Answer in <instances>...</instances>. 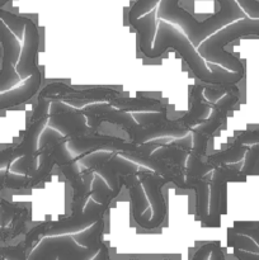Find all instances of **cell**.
Returning <instances> with one entry per match:
<instances>
[{"label":"cell","mask_w":259,"mask_h":260,"mask_svg":"<svg viewBox=\"0 0 259 260\" xmlns=\"http://www.w3.org/2000/svg\"><path fill=\"white\" fill-rule=\"evenodd\" d=\"M48 124L62 134L68 142L90 134V128L85 124L83 113L61 102H53L51 104Z\"/></svg>","instance_id":"9"},{"label":"cell","mask_w":259,"mask_h":260,"mask_svg":"<svg viewBox=\"0 0 259 260\" xmlns=\"http://www.w3.org/2000/svg\"><path fill=\"white\" fill-rule=\"evenodd\" d=\"M233 230L251 238L259 246V221H236Z\"/></svg>","instance_id":"14"},{"label":"cell","mask_w":259,"mask_h":260,"mask_svg":"<svg viewBox=\"0 0 259 260\" xmlns=\"http://www.w3.org/2000/svg\"><path fill=\"white\" fill-rule=\"evenodd\" d=\"M256 36L259 37V18L244 17L241 19L229 23L206 38L197 47L200 55L205 58L206 62L216 63L226 70L244 73V65L239 58V55L230 52L229 46L241 37Z\"/></svg>","instance_id":"3"},{"label":"cell","mask_w":259,"mask_h":260,"mask_svg":"<svg viewBox=\"0 0 259 260\" xmlns=\"http://www.w3.org/2000/svg\"><path fill=\"white\" fill-rule=\"evenodd\" d=\"M96 250L80 245L73 234L47 235L30 253L28 259L38 260H86L93 259Z\"/></svg>","instance_id":"5"},{"label":"cell","mask_w":259,"mask_h":260,"mask_svg":"<svg viewBox=\"0 0 259 260\" xmlns=\"http://www.w3.org/2000/svg\"><path fill=\"white\" fill-rule=\"evenodd\" d=\"M9 2H10V0H0V8L5 7V5H7Z\"/></svg>","instance_id":"16"},{"label":"cell","mask_w":259,"mask_h":260,"mask_svg":"<svg viewBox=\"0 0 259 260\" xmlns=\"http://www.w3.org/2000/svg\"><path fill=\"white\" fill-rule=\"evenodd\" d=\"M137 175L140 178V182L142 183V187L146 190V194L149 197V202L151 205V210H150V216L145 218L140 226L146 230H152V229L159 228L163 223L165 218V213H167V205H165V198L163 196L161 188L164 184H167L168 180L163 175L152 174V173L144 170V172H137Z\"/></svg>","instance_id":"8"},{"label":"cell","mask_w":259,"mask_h":260,"mask_svg":"<svg viewBox=\"0 0 259 260\" xmlns=\"http://www.w3.org/2000/svg\"><path fill=\"white\" fill-rule=\"evenodd\" d=\"M238 101L239 89L233 85L228 93L223 94L222 98L216 102L211 111V116L203 119L202 123H200V126L193 129L192 147H190L187 162V178H185L187 188L193 189V187L207 174L205 169V159L208 141L211 136L217 131L218 127L222 124L229 111L235 106Z\"/></svg>","instance_id":"2"},{"label":"cell","mask_w":259,"mask_h":260,"mask_svg":"<svg viewBox=\"0 0 259 260\" xmlns=\"http://www.w3.org/2000/svg\"><path fill=\"white\" fill-rule=\"evenodd\" d=\"M109 205L96 202L95 200H89L85 208L81 211L73 212V216L68 220L60 221V222L52 223L46 230H35L32 236L36 238L37 235L45 234V235H61V234H74L79 231L85 230L86 228L93 225L98 220L103 218L104 212L107 211Z\"/></svg>","instance_id":"7"},{"label":"cell","mask_w":259,"mask_h":260,"mask_svg":"<svg viewBox=\"0 0 259 260\" xmlns=\"http://www.w3.org/2000/svg\"><path fill=\"white\" fill-rule=\"evenodd\" d=\"M41 84H42V74H41L40 69H37L20 85L0 93V111L14 108L20 104L27 103L38 93V90L41 89Z\"/></svg>","instance_id":"11"},{"label":"cell","mask_w":259,"mask_h":260,"mask_svg":"<svg viewBox=\"0 0 259 260\" xmlns=\"http://www.w3.org/2000/svg\"><path fill=\"white\" fill-rule=\"evenodd\" d=\"M140 50L149 58L161 57L168 50L177 51L196 78L210 85H236L244 76V73L226 70L225 68L216 63H211L210 68V62H206L205 58L200 55L197 48L182 32V29L179 30L175 24L167 20L159 19L154 36V43L149 47H140Z\"/></svg>","instance_id":"1"},{"label":"cell","mask_w":259,"mask_h":260,"mask_svg":"<svg viewBox=\"0 0 259 260\" xmlns=\"http://www.w3.org/2000/svg\"><path fill=\"white\" fill-rule=\"evenodd\" d=\"M245 175L241 173L240 164L235 165V167H221L216 168V173L213 178L211 179V196H210V215H208V220H210L211 226L218 225V218L221 215V205H222V194L225 193L226 183L229 180H244Z\"/></svg>","instance_id":"10"},{"label":"cell","mask_w":259,"mask_h":260,"mask_svg":"<svg viewBox=\"0 0 259 260\" xmlns=\"http://www.w3.org/2000/svg\"><path fill=\"white\" fill-rule=\"evenodd\" d=\"M229 245L233 246L235 250L250 251V253L259 254V246L253 239L246 235H243V234L235 233L233 229L229 230Z\"/></svg>","instance_id":"13"},{"label":"cell","mask_w":259,"mask_h":260,"mask_svg":"<svg viewBox=\"0 0 259 260\" xmlns=\"http://www.w3.org/2000/svg\"><path fill=\"white\" fill-rule=\"evenodd\" d=\"M246 151H248L246 145L240 144V142L238 141H234L233 146H231L230 149L206 157L205 159L206 172L208 173L210 170L215 169V168L217 167H221V165H226V164H230V162L239 161V160L243 159L244 155L246 154Z\"/></svg>","instance_id":"12"},{"label":"cell","mask_w":259,"mask_h":260,"mask_svg":"<svg viewBox=\"0 0 259 260\" xmlns=\"http://www.w3.org/2000/svg\"><path fill=\"white\" fill-rule=\"evenodd\" d=\"M193 259H223L222 251L220 249V243L218 241H212V243L205 244L193 255Z\"/></svg>","instance_id":"15"},{"label":"cell","mask_w":259,"mask_h":260,"mask_svg":"<svg viewBox=\"0 0 259 260\" xmlns=\"http://www.w3.org/2000/svg\"><path fill=\"white\" fill-rule=\"evenodd\" d=\"M80 162L106 179L107 184L116 196L123 185V178L127 175L137 174L139 172V165L132 161H127L121 155L113 152H94L81 157Z\"/></svg>","instance_id":"4"},{"label":"cell","mask_w":259,"mask_h":260,"mask_svg":"<svg viewBox=\"0 0 259 260\" xmlns=\"http://www.w3.org/2000/svg\"><path fill=\"white\" fill-rule=\"evenodd\" d=\"M0 43H2V63H0V93L13 89L20 80H25L17 71L22 45L15 33L0 18Z\"/></svg>","instance_id":"6"}]
</instances>
